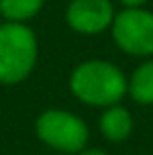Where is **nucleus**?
<instances>
[{
  "label": "nucleus",
  "mask_w": 153,
  "mask_h": 155,
  "mask_svg": "<svg viewBox=\"0 0 153 155\" xmlns=\"http://www.w3.org/2000/svg\"><path fill=\"white\" fill-rule=\"evenodd\" d=\"M69 91L79 102L104 110L128 96V77L106 59H86L71 71Z\"/></svg>",
  "instance_id": "obj_1"
},
{
  "label": "nucleus",
  "mask_w": 153,
  "mask_h": 155,
  "mask_svg": "<svg viewBox=\"0 0 153 155\" xmlns=\"http://www.w3.org/2000/svg\"><path fill=\"white\" fill-rule=\"evenodd\" d=\"M37 57V35L28 24L0 22V84L24 83L34 73Z\"/></svg>",
  "instance_id": "obj_2"
},
{
  "label": "nucleus",
  "mask_w": 153,
  "mask_h": 155,
  "mask_svg": "<svg viewBox=\"0 0 153 155\" xmlns=\"http://www.w3.org/2000/svg\"><path fill=\"white\" fill-rule=\"evenodd\" d=\"M35 136L43 145L61 153H79L88 145V124L75 112L47 108L35 118Z\"/></svg>",
  "instance_id": "obj_3"
},
{
  "label": "nucleus",
  "mask_w": 153,
  "mask_h": 155,
  "mask_svg": "<svg viewBox=\"0 0 153 155\" xmlns=\"http://www.w3.org/2000/svg\"><path fill=\"white\" fill-rule=\"evenodd\" d=\"M110 34L116 47L132 57H153V12L147 8H124L116 12Z\"/></svg>",
  "instance_id": "obj_4"
},
{
  "label": "nucleus",
  "mask_w": 153,
  "mask_h": 155,
  "mask_svg": "<svg viewBox=\"0 0 153 155\" xmlns=\"http://www.w3.org/2000/svg\"><path fill=\"white\" fill-rule=\"evenodd\" d=\"M114 16L112 0H71L65 10V22L75 34L98 35L110 30Z\"/></svg>",
  "instance_id": "obj_5"
},
{
  "label": "nucleus",
  "mask_w": 153,
  "mask_h": 155,
  "mask_svg": "<svg viewBox=\"0 0 153 155\" xmlns=\"http://www.w3.org/2000/svg\"><path fill=\"white\" fill-rule=\"evenodd\" d=\"M98 132L110 143H122L134 132V116L122 104L108 106L98 118Z\"/></svg>",
  "instance_id": "obj_6"
},
{
  "label": "nucleus",
  "mask_w": 153,
  "mask_h": 155,
  "mask_svg": "<svg viewBox=\"0 0 153 155\" xmlns=\"http://www.w3.org/2000/svg\"><path fill=\"white\" fill-rule=\"evenodd\" d=\"M128 96L142 106L153 104V57L142 61L128 77Z\"/></svg>",
  "instance_id": "obj_7"
},
{
  "label": "nucleus",
  "mask_w": 153,
  "mask_h": 155,
  "mask_svg": "<svg viewBox=\"0 0 153 155\" xmlns=\"http://www.w3.org/2000/svg\"><path fill=\"white\" fill-rule=\"evenodd\" d=\"M45 0H0V12L6 22L28 24L41 12Z\"/></svg>",
  "instance_id": "obj_8"
},
{
  "label": "nucleus",
  "mask_w": 153,
  "mask_h": 155,
  "mask_svg": "<svg viewBox=\"0 0 153 155\" xmlns=\"http://www.w3.org/2000/svg\"><path fill=\"white\" fill-rule=\"evenodd\" d=\"M149 0H120L124 8H143Z\"/></svg>",
  "instance_id": "obj_9"
},
{
  "label": "nucleus",
  "mask_w": 153,
  "mask_h": 155,
  "mask_svg": "<svg viewBox=\"0 0 153 155\" xmlns=\"http://www.w3.org/2000/svg\"><path fill=\"white\" fill-rule=\"evenodd\" d=\"M76 155H108L106 151H104V149H100V147H84L83 151H79Z\"/></svg>",
  "instance_id": "obj_10"
},
{
  "label": "nucleus",
  "mask_w": 153,
  "mask_h": 155,
  "mask_svg": "<svg viewBox=\"0 0 153 155\" xmlns=\"http://www.w3.org/2000/svg\"><path fill=\"white\" fill-rule=\"evenodd\" d=\"M0 18H2V12H0Z\"/></svg>",
  "instance_id": "obj_11"
}]
</instances>
